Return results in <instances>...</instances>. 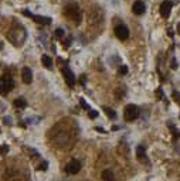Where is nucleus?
Instances as JSON below:
<instances>
[{
	"label": "nucleus",
	"mask_w": 180,
	"mask_h": 181,
	"mask_svg": "<svg viewBox=\"0 0 180 181\" xmlns=\"http://www.w3.org/2000/svg\"><path fill=\"white\" fill-rule=\"evenodd\" d=\"M26 30L21 26H14L13 28H10V31L7 33V38L16 45V47H21L26 41Z\"/></svg>",
	"instance_id": "f257e3e1"
},
{
	"label": "nucleus",
	"mask_w": 180,
	"mask_h": 181,
	"mask_svg": "<svg viewBox=\"0 0 180 181\" xmlns=\"http://www.w3.org/2000/svg\"><path fill=\"white\" fill-rule=\"evenodd\" d=\"M13 88H14V81L10 75H3L0 78V94L1 95H7Z\"/></svg>",
	"instance_id": "f03ea898"
},
{
	"label": "nucleus",
	"mask_w": 180,
	"mask_h": 181,
	"mask_svg": "<svg viewBox=\"0 0 180 181\" xmlns=\"http://www.w3.org/2000/svg\"><path fill=\"white\" fill-rule=\"evenodd\" d=\"M64 13H65V16L73 18L75 23H80L81 21V11H80L78 4H70V6H67Z\"/></svg>",
	"instance_id": "7ed1b4c3"
},
{
	"label": "nucleus",
	"mask_w": 180,
	"mask_h": 181,
	"mask_svg": "<svg viewBox=\"0 0 180 181\" xmlns=\"http://www.w3.org/2000/svg\"><path fill=\"white\" fill-rule=\"evenodd\" d=\"M123 116H125V119L128 122H132V120L138 119V116H139V108L135 106V105H128L125 108V110H123Z\"/></svg>",
	"instance_id": "20e7f679"
},
{
	"label": "nucleus",
	"mask_w": 180,
	"mask_h": 181,
	"mask_svg": "<svg viewBox=\"0 0 180 181\" xmlns=\"http://www.w3.org/2000/svg\"><path fill=\"white\" fill-rule=\"evenodd\" d=\"M115 35L118 37L119 40H126L129 37V30H128V27L125 26V24H119V26H116L115 27Z\"/></svg>",
	"instance_id": "39448f33"
},
{
	"label": "nucleus",
	"mask_w": 180,
	"mask_h": 181,
	"mask_svg": "<svg viewBox=\"0 0 180 181\" xmlns=\"http://www.w3.org/2000/svg\"><path fill=\"white\" fill-rule=\"evenodd\" d=\"M80 170H81V163L78 161V160H71L68 164L65 165V171L68 174H78L80 173Z\"/></svg>",
	"instance_id": "423d86ee"
},
{
	"label": "nucleus",
	"mask_w": 180,
	"mask_h": 181,
	"mask_svg": "<svg viewBox=\"0 0 180 181\" xmlns=\"http://www.w3.org/2000/svg\"><path fill=\"white\" fill-rule=\"evenodd\" d=\"M172 7H173V3L170 0H164L163 3L160 4V14L162 17H169L170 16V11H172Z\"/></svg>",
	"instance_id": "0eeeda50"
},
{
	"label": "nucleus",
	"mask_w": 180,
	"mask_h": 181,
	"mask_svg": "<svg viewBox=\"0 0 180 181\" xmlns=\"http://www.w3.org/2000/svg\"><path fill=\"white\" fill-rule=\"evenodd\" d=\"M63 74H64V78H65V82L70 85V87H74L75 85V75L73 74V71L68 68V67H64L63 68Z\"/></svg>",
	"instance_id": "6e6552de"
},
{
	"label": "nucleus",
	"mask_w": 180,
	"mask_h": 181,
	"mask_svg": "<svg viewBox=\"0 0 180 181\" xmlns=\"http://www.w3.org/2000/svg\"><path fill=\"white\" fill-rule=\"evenodd\" d=\"M145 10H146V6H145V3L142 1V0H138V1H135L133 3V6H132V11L135 13V14H143L145 13Z\"/></svg>",
	"instance_id": "1a4fd4ad"
},
{
	"label": "nucleus",
	"mask_w": 180,
	"mask_h": 181,
	"mask_svg": "<svg viewBox=\"0 0 180 181\" xmlns=\"http://www.w3.org/2000/svg\"><path fill=\"white\" fill-rule=\"evenodd\" d=\"M21 78H23V82H24V84H31V81H33V72H31V70H30L28 67H24V68H23V71H21Z\"/></svg>",
	"instance_id": "9d476101"
},
{
	"label": "nucleus",
	"mask_w": 180,
	"mask_h": 181,
	"mask_svg": "<svg viewBox=\"0 0 180 181\" xmlns=\"http://www.w3.org/2000/svg\"><path fill=\"white\" fill-rule=\"evenodd\" d=\"M4 178H6V181H16L18 178V173L14 168H9L7 171L4 173Z\"/></svg>",
	"instance_id": "9b49d317"
},
{
	"label": "nucleus",
	"mask_w": 180,
	"mask_h": 181,
	"mask_svg": "<svg viewBox=\"0 0 180 181\" xmlns=\"http://www.w3.org/2000/svg\"><path fill=\"white\" fill-rule=\"evenodd\" d=\"M102 178H104V181H115V175L112 173V170H104Z\"/></svg>",
	"instance_id": "f8f14e48"
},
{
	"label": "nucleus",
	"mask_w": 180,
	"mask_h": 181,
	"mask_svg": "<svg viewBox=\"0 0 180 181\" xmlns=\"http://www.w3.org/2000/svg\"><path fill=\"white\" fill-rule=\"evenodd\" d=\"M33 20H36L38 24H46V26H48L51 23L50 17H43V16H33Z\"/></svg>",
	"instance_id": "ddd939ff"
},
{
	"label": "nucleus",
	"mask_w": 180,
	"mask_h": 181,
	"mask_svg": "<svg viewBox=\"0 0 180 181\" xmlns=\"http://www.w3.org/2000/svg\"><path fill=\"white\" fill-rule=\"evenodd\" d=\"M41 62H43V65H44L47 70H51V68H53V60L50 58L48 55H43V58H41Z\"/></svg>",
	"instance_id": "4468645a"
},
{
	"label": "nucleus",
	"mask_w": 180,
	"mask_h": 181,
	"mask_svg": "<svg viewBox=\"0 0 180 181\" xmlns=\"http://www.w3.org/2000/svg\"><path fill=\"white\" fill-rule=\"evenodd\" d=\"M136 154H138V158H139L140 161H146V153H145V147L143 146H138V149H136Z\"/></svg>",
	"instance_id": "2eb2a0df"
},
{
	"label": "nucleus",
	"mask_w": 180,
	"mask_h": 181,
	"mask_svg": "<svg viewBox=\"0 0 180 181\" xmlns=\"http://www.w3.org/2000/svg\"><path fill=\"white\" fill-rule=\"evenodd\" d=\"M26 105H27V102H26L24 98H17L14 101V106L16 108H26Z\"/></svg>",
	"instance_id": "dca6fc26"
},
{
	"label": "nucleus",
	"mask_w": 180,
	"mask_h": 181,
	"mask_svg": "<svg viewBox=\"0 0 180 181\" xmlns=\"http://www.w3.org/2000/svg\"><path fill=\"white\" fill-rule=\"evenodd\" d=\"M105 112H107V116H108V118H111V119H114L115 116H116V113H115V110L109 109V108H105Z\"/></svg>",
	"instance_id": "f3484780"
},
{
	"label": "nucleus",
	"mask_w": 180,
	"mask_h": 181,
	"mask_svg": "<svg viewBox=\"0 0 180 181\" xmlns=\"http://www.w3.org/2000/svg\"><path fill=\"white\" fill-rule=\"evenodd\" d=\"M54 35H55L57 38H61V37L64 35V30H63V28H57V30L54 31Z\"/></svg>",
	"instance_id": "a211bd4d"
},
{
	"label": "nucleus",
	"mask_w": 180,
	"mask_h": 181,
	"mask_svg": "<svg viewBox=\"0 0 180 181\" xmlns=\"http://www.w3.org/2000/svg\"><path fill=\"white\" fill-rule=\"evenodd\" d=\"M128 72V67L126 65H119V74L121 75H125Z\"/></svg>",
	"instance_id": "6ab92c4d"
},
{
	"label": "nucleus",
	"mask_w": 180,
	"mask_h": 181,
	"mask_svg": "<svg viewBox=\"0 0 180 181\" xmlns=\"http://www.w3.org/2000/svg\"><path fill=\"white\" fill-rule=\"evenodd\" d=\"M47 167H48V163H47V161H44V163H41V164L38 165V170H41V171H46V170H47Z\"/></svg>",
	"instance_id": "aec40b11"
},
{
	"label": "nucleus",
	"mask_w": 180,
	"mask_h": 181,
	"mask_svg": "<svg viewBox=\"0 0 180 181\" xmlns=\"http://www.w3.org/2000/svg\"><path fill=\"white\" fill-rule=\"evenodd\" d=\"M7 150H9V147L6 146V144H3V146L0 147V154H6V153H7Z\"/></svg>",
	"instance_id": "412c9836"
},
{
	"label": "nucleus",
	"mask_w": 180,
	"mask_h": 181,
	"mask_svg": "<svg viewBox=\"0 0 180 181\" xmlns=\"http://www.w3.org/2000/svg\"><path fill=\"white\" fill-rule=\"evenodd\" d=\"M80 103H81V106H82V108H85V109H87L88 112H90V106H88V105L85 103V101H84V99H80Z\"/></svg>",
	"instance_id": "4be33fe9"
},
{
	"label": "nucleus",
	"mask_w": 180,
	"mask_h": 181,
	"mask_svg": "<svg viewBox=\"0 0 180 181\" xmlns=\"http://www.w3.org/2000/svg\"><path fill=\"white\" fill-rule=\"evenodd\" d=\"M88 115H90L91 118L94 119V118H97V116H98V113H97V110H90V112H88Z\"/></svg>",
	"instance_id": "5701e85b"
},
{
	"label": "nucleus",
	"mask_w": 180,
	"mask_h": 181,
	"mask_svg": "<svg viewBox=\"0 0 180 181\" xmlns=\"http://www.w3.org/2000/svg\"><path fill=\"white\" fill-rule=\"evenodd\" d=\"M177 33L180 34V23H179V26H177Z\"/></svg>",
	"instance_id": "b1692460"
}]
</instances>
